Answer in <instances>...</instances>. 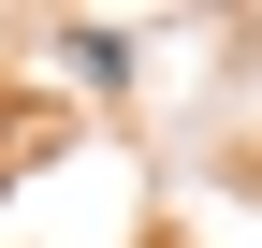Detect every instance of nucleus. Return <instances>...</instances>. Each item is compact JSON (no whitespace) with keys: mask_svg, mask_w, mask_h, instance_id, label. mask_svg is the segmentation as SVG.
<instances>
[{"mask_svg":"<svg viewBox=\"0 0 262 248\" xmlns=\"http://www.w3.org/2000/svg\"><path fill=\"white\" fill-rule=\"evenodd\" d=\"M58 58H73V88H131V44L117 29H58Z\"/></svg>","mask_w":262,"mask_h":248,"instance_id":"f257e3e1","label":"nucleus"}]
</instances>
